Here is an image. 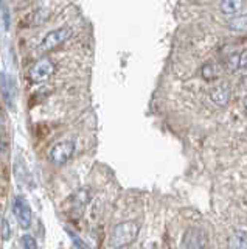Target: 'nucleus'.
<instances>
[{"label":"nucleus","instance_id":"nucleus-14","mask_svg":"<svg viewBox=\"0 0 247 249\" xmlns=\"http://www.w3.org/2000/svg\"><path fill=\"white\" fill-rule=\"evenodd\" d=\"M0 235H2V238L5 241L10 240V237H11L10 224H8V220H6V218H2V220H0Z\"/></svg>","mask_w":247,"mask_h":249},{"label":"nucleus","instance_id":"nucleus-18","mask_svg":"<svg viewBox=\"0 0 247 249\" xmlns=\"http://www.w3.org/2000/svg\"><path fill=\"white\" fill-rule=\"evenodd\" d=\"M238 70L247 72V50H244L241 54H239V66H238Z\"/></svg>","mask_w":247,"mask_h":249},{"label":"nucleus","instance_id":"nucleus-9","mask_svg":"<svg viewBox=\"0 0 247 249\" xmlns=\"http://www.w3.org/2000/svg\"><path fill=\"white\" fill-rule=\"evenodd\" d=\"M244 0H221V11L227 16H236L243 10Z\"/></svg>","mask_w":247,"mask_h":249},{"label":"nucleus","instance_id":"nucleus-6","mask_svg":"<svg viewBox=\"0 0 247 249\" xmlns=\"http://www.w3.org/2000/svg\"><path fill=\"white\" fill-rule=\"evenodd\" d=\"M208 243V235L204 229L191 228L185 232L182 238V245L187 249H204Z\"/></svg>","mask_w":247,"mask_h":249},{"label":"nucleus","instance_id":"nucleus-19","mask_svg":"<svg viewBox=\"0 0 247 249\" xmlns=\"http://www.w3.org/2000/svg\"><path fill=\"white\" fill-rule=\"evenodd\" d=\"M3 150H5V140L0 137V153H2Z\"/></svg>","mask_w":247,"mask_h":249},{"label":"nucleus","instance_id":"nucleus-7","mask_svg":"<svg viewBox=\"0 0 247 249\" xmlns=\"http://www.w3.org/2000/svg\"><path fill=\"white\" fill-rule=\"evenodd\" d=\"M90 198H92V192L89 189H80L78 192H75L68 198V212L73 216H81L84 209L89 204Z\"/></svg>","mask_w":247,"mask_h":249},{"label":"nucleus","instance_id":"nucleus-10","mask_svg":"<svg viewBox=\"0 0 247 249\" xmlns=\"http://www.w3.org/2000/svg\"><path fill=\"white\" fill-rule=\"evenodd\" d=\"M229 28L233 30V31H247V14H241V16H233L230 20H229Z\"/></svg>","mask_w":247,"mask_h":249},{"label":"nucleus","instance_id":"nucleus-1","mask_svg":"<svg viewBox=\"0 0 247 249\" xmlns=\"http://www.w3.org/2000/svg\"><path fill=\"white\" fill-rule=\"evenodd\" d=\"M138 232H140V226L135 221H123L117 224L111 232L109 245L115 249L125 248L131 243H134Z\"/></svg>","mask_w":247,"mask_h":249},{"label":"nucleus","instance_id":"nucleus-12","mask_svg":"<svg viewBox=\"0 0 247 249\" xmlns=\"http://www.w3.org/2000/svg\"><path fill=\"white\" fill-rule=\"evenodd\" d=\"M246 240H247V235L244 232H235L233 235L230 237V248L231 249H239Z\"/></svg>","mask_w":247,"mask_h":249},{"label":"nucleus","instance_id":"nucleus-24","mask_svg":"<svg viewBox=\"0 0 247 249\" xmlns=\"http://www.w3.org/2000/svg\"><path fill=\"white\" fill-rule=\"evenodd\" d=\"M0 3H2V0H0Z\"/></svg>","mask_w":247,"mask_h":249},{"label":"nucleus","instance_id":"nucleus-23","mask_svg":"<svg viewBox=\"0 0 247 249\" xmlns=\"http://www.w3.org/2000/svg\"><path fill=\"white\" fill-rule=\"evenodd\" d=\"M246 106H247V98H246Z\"/></svg>","mask_w":247,"mask_h":249},{"label":"nucleus","instance_id":"nucleus-4","mask_svg":"<svg viewBox=\"0 0 247 249\" xmlns=\"http://www.w3.org/2000/svg\"><path fill=\"white\" fill-rule=\"evenodd\" d=\"M68 37H70V30L66 28V27L51 30L50 33H47V35H45V37L42 39L39 49L42 52H51V50H55L56 47H59L63 42H66Z\"/></svg>","mask_w":247,"mask_h":249},{"label":"nucleus","instance_id":"nucleus-17","mask_svg":"<svg viewBox=\"0 0 247 249\" xmlns=\"http://www.w3.org/2000/svg\"><path fill=\"white\" fill-rule=\"evenodd\" d=\"M238 66H239V54H231L227 59V69L230 72H235V70H238Z\"/></svg>","mask_w":247,"mask_h":249},{"label":"nucleus","instance_id":"nucleus-16","mask_svg":"<svg viewBox=\"0 0 247 249\" xmlns=\"http://www.w3.org/2000/svg\"><path fill=\"white\" fill-rule=\"evenodd\" d=\"M45 19H47V13H45L44 10H37V11L33 13V16H32L33 25H39V23H42Z\"/></svg>","mask_w":247,"mask_h":249},{"label":"nucleus","instance_id":"nucleus-21","mask_svg":"<svg viewBox=\"0 0 247 249\" xmlns=\"http://www.w3.org/2000/svg\"><path fill=\"white\" fill-rule=\"evenodd\" d=\"M239 249H247V240H246L244 243L241 245V248H239Z\"/></svg>","mask_w":247,"mask_h":249},{"label":"nucleus","instance_id":"nucleus-5","mask_svg":"<svg viewBox=\"0 0 247 249\" xmlns=\"http://www.w3.org/2000/svg\"><path fill=\"white\" fill-rule=\"evenodd\" d=\"M13 212L22 229H28L32 224V209L24 196H16L13 199Z\"/></svg>","mask_w":247,"mask_h":249},{"label":"nucleus","instance_id":"nucleus-22","mask_svg":"<svg viewBox=\"0 0 247 249\" xmlns=\"http://www.w3.org/2000/svg\"><path fill=\"white\" fill-rule=\"evenodd\" d=\"M159 249H169V248H168V246H160Z\"/></svg>","mask_w":247,"mask_h":249},{"label":"nucleus","instance_id":"nucleus-2","mask_svg":"<svg viewBox=\"0 0 247 249\" xmlns=\"http://www.w3.org/2000/svg\"><path fill=\"white\" fill-rule=\"evenodd\" d=\"M73 153H75V143L72 140H63V142H58L51 148L49 158L55 165H64L73 156Z\"/></svg>","mask_w":247,"mask_h":249},{"label":"nucleus","instance_id":"nucleus-11","mask_svg":"<svg viewBox=\"0 0 247 249\" xmlns=\"http://www.w3.org/2000/svg\"><path fill=\"white\" fill-rule=\"evenodd\" d=\"M219 73H221V69L216 66L214 62H207V64L202 67V76L208 81L216 80V78L219 76Z\"/></svg>","mask_w":247,"mask_h":249},{"label":"nucleus","instance_id":"nucleus-20","mask_svg":"<svg viewBox=\"0 0 247 249\" xmlns=\"http://www.w3.org/2000/svg\"><path fill=\"white\" fill-rule=\"evenodd\" d=\"M5 128V123H3V120L2 119H0V131H2Z\"/></svg>","mask_w":247,"mask_h":249},{"label":"nucleus","instance_id":"nucleus-13","mask_svg":"<svg viewBox=\"0 0 247 249\" xmlns=\"http://www.w3.org/2000/svg\"><path fill=\"white\" fill-rule=\"evenodd\" d=\"M66 232L68 233V237H70V240H72V243H73V246L76 248V249H89L87 246H86V243L76 235V233L73 232V231H70V229H66Z\"/></svg>","mask_w":247,"mask_h":249},{"label":"nucleus","instance_id":"nucleus-15","mask_svg":"<svg viewBox=\"0 0 247 249\" xmlns=\"http://www.w3.org/2000/svg\"><path fill=\"white\" fill-rule=\"evenodd\" d=\"M20 243L24 249H37V243L32 235H24L20 238Z\"/></svg>","mask_w":247,"mask_h":249},{"label":"nucleus","instance_id":"nucleus-8","mask_svg":"<svg viewBox=\"0 0 247 249\" xmlns=\"http://www.w3.org/2000/svg\"><path fill=\"white\" fill-rule=\"evenodd\" d=\"M210 98L214 105L218 106H226L229 103V98H230V89L227 86H218L210 92Z\"/></svg>","mask_w":247,"mask_h":249},{"label":"nucleus","instance_id":"nucleus-3","mask_svg":"<svg viewBox=\"0 0 247 249\" xmlns=\"http://www.w3.org/2000/svg\"><path fill=\"white\" fill-rule=\"evenodd\" d=\"M53 72H55L53 61H50L49 58H42L39 61H36L32 66V69H30V80L36 84H39V83L47 81Z\"/></svg>","mask_w":247,"mask_h":249}]
</instances>
